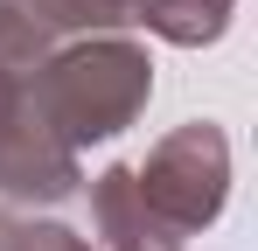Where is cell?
I'll use <instances>...</instances> for the list:
<instances>
[{"instance_id":"obj_6","label":"cell","mask_w":258,"mask_h":251,"mask_svg":"<svg viewBox=\"0 0 258 251\" xmlns=\"http://www.w3.org/2000/svg\"><path fill=\"white\" fill-rule=\"evenodd\" d=\"M49 35H119L133 21V0H21Z\"/></svg>"},{"instance_id":"obj_4","label":"cell","mask_w":258,"mask_h":251,"mask_svg":"<svg viewBox=\"0 0 258 251\" xmlns=\"http://www.w3.org/2000/svg\"><path fill=\"white\" fill-rule=\"evenodd\" d=\"M91 237L98 251H181V237L147 209L133 167H105L91 181Z\"/></svg>"},{"instance_id":"obj_2","label":"cell","mask_w":258,"mask_h":251,"mask_svg":"<svg viewBox=\"0 0 258 251\" xmlns=\"http://www.w3.org/2000/svg\"><path fill=\"white\" fill-rule=\"evenodd\" d=\"M133 181H140L147 209L168 223L174 237L210 230L223 216V203H230V140H223V126L188 119L174 133H161L147 147V161L133 167Z\"/></svg>"},{"instance_id":"obj_1","label":"cell","mask_w":258,"mask_h":251,"mask_svg":"<svg viewBox=\"0 0 258 251\" xmlns=\"http://www.w3.org/2000/svg\"><path fill=\"white\" fill-rule=\"evenodd\" d=\"M28 98L63 147L84 154L91 140H119L154 98V56L133 35H77L49 49L28 77Z\"/></svg>"},{"instance_id":"obj_5","label":"cell","mask_w":258,"mask_h":251,"mask_svg":"<svg viewBox=\"0 0 258 251\" xmlns=\"http://www.w3.org/2000/svg\"><path fill=\"white\" fill-rule=\"evenodd\" d=\"M230 14H237V0H133V21H147L161 42L174 49H203L230 28Z\"/></svg>"},{"instance_id":"obj_8","label":"cell","mask_w":258,"mask_h":251,"mask_svg":"<svg viewBox=\"0 0 258 251\" xmlns=\"http://www.w3.org/2000/svg\"><path fill=\"white\" fill-rule=\"evenodd\" d=\"M21 251H91L77 230H63V223H28L21 230Z\"/></svg>"},{"instance_id":"obj_7","label":"cell","mask_w":258,"mask_h":251,"mask_svg":"<svg viewBox=\"0 0 258 251\" xmlns=\"http://www.w3.org/2000/svg\"><path fill=\"white\" fill-rule=\"evenodd\" d=\"M56 49V35H49L42 21L21 7V0H0V77L28 84L35 70H42V56Z\"/></svg>"},{"instance_id":"obj_3","label":"cell","mask_w":258,"mask_h":251,"mask_svg":"<svg viewBox=\"0 0 258 251\" xmlns=\"http://www.w3.org/2000/svg\"><path fill=\"white\" fill-rule=\"evenodd\" d=\"M84 181L77 147H63L35 112L28 84L0 77V196L7 203H70Z\"/></svg>"},{"instance_id":"obj_9","label":"cell","mask_w":258,"mask_h":251,"mask_svg":"<svg viewBox=\"0 0 258 251\" xmlns=\"http://www.w3.org/2000/svg\"><path fill=\"white\" fill-rule=\"evenodd\" d=\"M21 230H28V223H21L14 209H0V251H21Z\"/></svg>"}]
</instances>
